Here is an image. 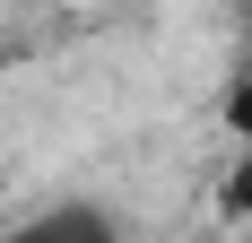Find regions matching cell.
<instances>
[{"label": "cell", "instance_id": "cell-1", "mask_svg": "<svg viewBox=\"0 0 252 243\" xmlns=\"http://www.w3.org/2000/svg\"><path fill=\"white\" fill-rule=\"evenodd\" d=\"M0 243H122V226L104 217L96 200H61V209H44V217L9 226Z\"/></svg>", "mask_w": 252, "mask_h": 243}, {"label": "cell", "instance_id": "cell-2", "mask_svg": "<svg viewBox=\"0 0 252 243\" xmlns=\"http://www.w3.org/2000/svg\"><path fill=\"white\" fill-rule=\"evenodd\" d=\"M226 130L252 139V44H244V61L226 70Z\"/></svg>", "mask_w": 252, "mask_h": 243}, {"label": "cell", "instance_id": "cell-3", "mask_svg": "<svg viewBox=\"0 0 252 243\" xmlns=\"http://www.w3.org/2000/svg\"><path fill=\"white\" fill-rule=\"evenodd\" d=\"M218 209H226V217H252V156L226 174V182H218Z\"/></svg>", "mask_w": 252, "mask_h": 243}]
</instances>
